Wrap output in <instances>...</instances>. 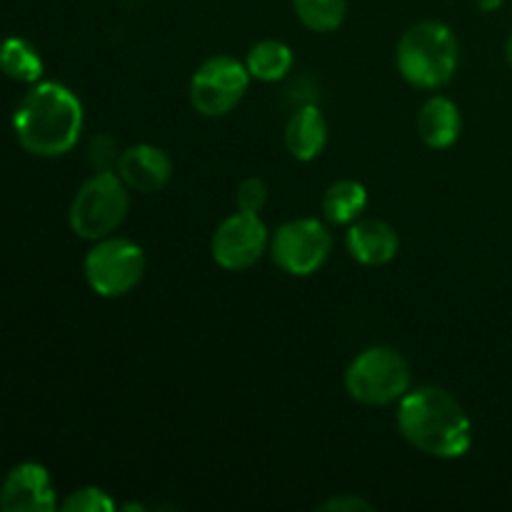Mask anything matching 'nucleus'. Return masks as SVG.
Wrapping results in <instances>:
<instances>
[{"instance_id":"nucleus-1","label":"nucleus","mask_w":512,"mask_h":512,"mask_svg":"<svg viewBox=\"0 0 512 512\" xmlns=\"http://www.w3.org/2000/svg\"><path fill=\"white\" fill-rule=\"evenodd\" d=\"M398 430L430 458H463L473 445V425L463 405L438 385L410 388L398 403Z\"/></svg>"},{"instance_id":"nucleus-2","label":"nucleus","mask_w":512,"mask_h":512,"mask_svg":"<svg viewBox=\"0 0 512 512\" xmlns=\"http://www.w3.org/2000/svg\"><path fill=\"white\" fill-rule=\"evenodd\" d=\"M20 148L38 158L70 153L83 133V103L60 83H35L13 113Z\"/></svg>"},{"instance_id":"nucleus-3","label":"nucleus","mask_w":512,"mask_h":512,"mask_svg":"<svg viewBox=\"0 0 512 512\" xmlns=\"http://www.w3.org/2000/svg\"><path fill=\"white\" fill-rule=\"evenodd\" d=\"M398 70L413 88L438 90L453 80L458 70L460 48L453 30L438 20H420L410 25L395 50Z\"/></svg>"},{"instance_id":"nucleus-4","label":"nucleus","mask_w":512,"mask_h":512,"mask_svg":"<svg viewBox=\"0 0 512 512\" xmlns=\"http://www.w3.org/2000/svg\"><path fill=\"white\" fill-rule=\"evenodd\" d=\"M130 210V190L115 170H95L73 195L68 223L78 238L103 240L123 225Z\"/></svg>"},{"instance_id":"nucleus-5","label":"nucleus","mask_w":512,"mask_h":512,"mask_svg":"<svg viewBox=\"0 0 512 512\" xmlns=\"http://www.w3.org/2000/svg\"><path fill=\"white\" fill-rule=\"evenodd\" d=\"M410 365L403 355L388 345L363 350L345 370V390L363 405L383 408L400 403L410 390Z\"/></svg>"},{"instance_id":"nucleus-6","label":"nucleus","mask_w":512,"mask_h":512,"mask_svg":"<svg viewBox=\"0 0 512 512\" xmlns=\"http://www.w3.org/2000/svg\"><path fill=\"white\" fill-rule=\"evenodd\" d=\"M85 280L100 298H123L138 288L145 273V253L138 243L120 235L95 240L83 263Z\"/></svg>"},{"instance_id":"nucleus-7","label":"nucleus","mask_w":512,"mask_h":512,"mask_svg":"<svg viewBox=\"0 0 512 512\" xmlns=\"http://www.w3.org/2000/svg\"><path fill=\"white\" fill-rule=\"evenodd\" d=\"M333 235L318 218H295L270 235V255L283 273L308 278L328 263Z\"/></svg>"},{"instance_id":"nucleus-8","label":"nucleus","mask_w":512,"mask_h":512,"mask_svg":"<svg viewBox=\"0 0 512 512\" xmlns=\"http://www.w3.org/2000/svg\"><path fill=\"white\" fill-rule=\"evenodd\" d=\"M250 73L233 55H213L190 78V105L205 118H223L248 93Z\"/></svg>"},{"instance_id":"nucleus-9","label":"nucleus","mask_w":512,"mask_h":512,"mask_svg":"<svg viewBox=\"0 0 512 512\" xmlns=\"http://www.w3.org/2000/svg\"><path fill=\"white\" fill-rule=\"evenodd\" d=\"M270 250V233L258 213L228 215L210 238V255L225 270H248Z\"/></svg>"},{"instance_id":"nucleus-10","label":"nucleus","mask_w":512,"mask_h":512,"mask_svg":"<svg viewBox=\"0 0 512 512\" xmlns=\"http://www.w3.org/2000/svg\"><path fill=\"white\" fill-rule=\"evenodd\" d=\"M58 508L53 478L40 463H20L8 470L0 485L3 512H53Z\"/></svg>"},{"instance_id":"nucleus-11","label":"nucleus","mask_w":512,"mask_h":512,"mask_svg":"<svg viewBox=\"0 0 512 512\" xmlns=\"http://www.w3.org/2000/svg\"><path fill=\"white\" fill-rule=\"evenodd\" d=\"M115 173L133 193H158L173 178V160L158 145L138 143L120 153Z\"/></svg>"},{"instance_id":"nucleus-12","label":"nucleus","mask_w":512,"mask_h":512,"mask_svg":"<svg viewBox=\"0 0 512 512\" xmlns=\"http://www.w3.org/2000/svg\"><path fill=\"white\" fill-rule=\"evenodd\" d=\"M345 245H348L350 258L358 260L360 265L380 268L398 255L400 238L393 225L385 223V220L358 218L355 223H350Z\"/></svg>"},{"instance_id":"nucleus-13","label":"nucleus","mask_w":512,"mask_h":512,"mask_svg":"<svg viewBox=\"0 0 512 512\" xmlns=\"http://www.w3.org/2000/svg\"><path fill=\"white\" fill-rule=\"evenodd\" d=\"M415 125H418L420 140L428 148L445 150L460 138L463 118H460V110L453 100L445 98V95H433L423 103Z\"/></svg>"},{"instance_id":"nucleus-14","label":"nucleus","mask_w":512,"mask_h":512,"mask_svg":"<svg viewBox=\"0 0 512 512\" xmlns=\"http://www.w3.org/2000/svg\"><path fill=\"white\" fill-rule=\"evenodd\" d=\"M285 148L295 160H315L328 145V123L315 105H303L285 123Z\"/></svg>"},{"instance_id":"nucleus-15","label":"nucleus","mask_w":512,"mask_h":512,"mask_svg":"<svg viewBox=\"0 0 512 512\" xmlns=\"http://www.w3.org/2000/svg\"><path fill=\"white\" fill-rule=\"evenodd\" d=\"M368 208V190L353 178L335 180L323 195V215L333 225H350L363 218Z\"/></svg>"},{"instance_id":"nucleus-16","label":"nucleus","mask_w":512,"mask_h":512,"mask_svg":"<svg viewBox=\"0 0 512 512\" xmlns=\"http://www.w3.org/2000/svg\"><path fill=\"white\" fill-rule=\"evenodd\" d=\"M245 68H248L253 80H260V83H278L293 68V50L283 40H260V43H255L248 50Z\"/></svg>"},{"instance_id":"nucleus-17","label":"nucleus","mask_w":512,"mask_h":512,"mask_svg":"<svg viewBox=\"0 0 512 512\" xmlns=\"http://www.w3.org/2000/svg\"><path fill=\"white\" fill-rule=\"evenodd\" d=\"M0 73L18 83L35 85L43 78V58L25 38H5L0 43Z\"/></svg>"},{"instance_id":"nucleus-18","label":"nucleus","mask_w":512,"mask_h":512,"mask_svg":"<svg viewBox=\"0 0 512 512\" xmlns=\"http://www.w3.org/2000/svg\"><path fill=\"white\" fill-rule=\"evenodd\" d=\"M295 15L313 33H333L348 15V0H293Z\"/></svg>"},{"instance_id":"nucleus-19","label":"nucleus","mask_w":512,"mask_h":512,"mask_svg":"<svg viewBox=\"0 0 512 512\" xmlns=\"http://www.w3.org/2000/svg\"><path fill=\"white\" fill-rule=\"evenodd\" d=\"M65 512H113L115 503L100 488H78L58 505Z\"/></svg>"},{"instance_id":"nucleus-20","label":"nucleus","mask_w":512,"mask_h":512,"mask_svg":"<svg viewBox=\"0 0 512 512\" xmlns=\"http://www.w3.org/2000/svg\"><path fill=\"white\" fill-rule=\"evenodd\" d=\"M235 203H238V210H245V213H258L268 203V185L260 178H245L243 183L235 190Z\"/></svg>"},{"instance_id":"nucleus-21","label":"nucleus","mask_w":512,"mask_h":512,"mask_svg":"<svg viewBox=\"0 0 512 512\" xmlns=\"http://www.w3.org/2000/svg\"><path fill=\"white\" fill-rule=\"evenodd\" d=\"M120 153L123 150H118V143L110 135H98L90 143V163H93L95 170H115Z\"/></svg>"},{"instance_id":"nucleus-22","label":"nucleus","mask_w":512,"mask_h":512,"mask_svg":"<svg viewBox=\"0 0 512 512\" xmlns=\"http://www.w3.org/2000/svg\"><path fill=\"white\" fill-rule=\"evenodd\" d=\"M320 510H325V512H370L373 510V503H368V500L360 498V495L340 493V495H333V498L325 500V503L320 505Z\"/></svg>"},{"instance_id":"nucleus-23","label":"nucleus","mask_w":512,"mask_h":512,"mask_svg":"<svg viewBox=\"0 0 512 512\" xmlns=\"http://www.w3.org/2000/svg\"><path fill=\"white\" fill-rule=\"evenodd\" d=\"M500 5H503V0H478V8L485 10V13H490V10H498Z\"/></svg>"},{"instance_id":"nucleus-24","label":"nucleus","mask_w":512,"mask_h":512,"mask_svg":"<svg viewBox=\"0 0 512 512\" xmlns=\"http://www.w3.org/2000/svg\"><path fill=\"white\" fill-rule=\"evenodd\" d=\"M505 58H508V63L512 68V33L508 35V43H505Z\"/></svg>"}]
</instances>
